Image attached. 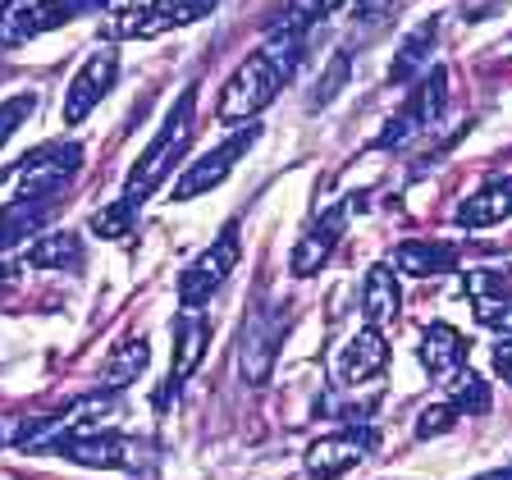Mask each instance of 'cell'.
I'll return each instance as SVG.
<instances>
[{
    "label": "cell",
    "mask_w": 512,
    "mask_h": 480,
    "mask_svg": "<svg viewBox=\"0 0 512 480\" xmlns=\"http://www.w3.org/2000/svg\"><path fill=\"white\" fill-rule=\"evenodd\" d=\"M78 165H83V142H51L37 156L19 165V192L14 197H32V202H64V188L74 183Z\"/></svg>",
    "instance_id": "7"
},
{
    "label": "cell",
    "mask_w": 512,
    "mask_h": 480,
    "mask_svg": "<svg viewBox=\"0 0 512 480\" xmlns=\"http://www.w3.org/2000/svg\"><path fill=\"white\" fill-rule=\"evenodd\" d=\"M256 138H261V124H243L234 133V138H224L220 147H211L206 156H197L183 170V179L174 183V202H192V197H202V192H211V188H220L229 174H234V165L247 156V147H256Z\"/></svg>",
    "instance_id": "10"
},
{
    "label": "cell",
    "mask_w": 512,
    "mask_h": 480,
    "mask_svg": "<svg viewBox=\"0 0 512 480\" xmlns=\"http://www.w3.org/2000/svg\"><path fill=\"white\" fill-rule=\"evenodd\" d=\"M444 403L453 407L458 416H485L490 412V384L480 380V375H471V371H458Z\"/></svg>",
    "instance_id": "26"
},
{
    "label": "cell",
    "mask_w": 512,
    "mask_h": 480,
    "mask_svg": "<svg viewBox=\"0 0 512 480\" xmlns=\"http://www.w3.org/2000/svg\"><path fill=\"white\" fill-rule=\"evenodd\" d=\"M238 256H243V247H238V224H229L220 238H215L211 247H206L197 261H188V270L179 275V302L188 311H202L206 302L220 293V284L229 275H234Z\"/></svg>",
    "instance_id": "8"
},
{
    "label": "cell",
    "mask_w": 512,
    "mask_h": 480,
    "mask_svg": "<svg viewBox=\"0 0 512 480\" xmlns=\"http://www.w3.org/2000/svg\"><path fill=\"white\" fill-rule=\"evenodd\" d=\"M403 275L412 279H430V275H453L458 270V247L439 243V238H407V243L394 247V261Z\"/></svg>",
    "instance_id": "17"
},
{
    "label": "cell",
    "mask_w": 512,
    "mask_h": 480,
    "mask_svg": "<svg viewBox=\"0 0 512 480\" xmlns=\"http://www.w3.org/2000/svg\"><path fill=\"white\" fill-rule=\"evenodd\" d=\"M192 119H197V87H183L179 101H174L170 115H165V124L156 128V138L133 160V170H128V179H124V192H119V206L142 211V202L170 179V170L183 160V147H188V138H192Z\"/></svg>",
    "instance_id": "2"
},
{
    "label": "cell",
    "mask_w": 512,
    "mask_h": 480,
    "mask_svg": "<svg viewBox=\"0 0 512 480\" xmlns=\"http://www.w3.org/2000/svg\"><path fill=\"white\" fill-rule=\"evenodd\" d=\"M375 444H380V430H371V426H348L339 435L316 439L307 448V476H320V480L343 476V471H352L357 462L371 458Z\"/></svg>",
    "instance_id": "12"
},
{
    "label": "cell",
    "mask_w": 512,
    "mask_h": 480,
    "mask_svg": "<svg viewBox=\"0 0 512 480\" xmlns=\"http://www.w3.org/2000/svg\"><path fill=\"white\" fill-rule=\"evenodd\" d=\"M133 220H138V211H128V206H106V211H96L92 215V234L101 238H124L128 229H133Z\"/></svg>",
    "instance_id": "29"
},
{
    "label": "cell",
    "mask_w": 512,
    "mask_h": 480,
    "mask_svg": "<svg viewBox=\"0 0 512 480\" xmlns=\"http://www.w3.org/2000/svg\"><path fill=\"white\" fill-rule=\"evenodd\" d=\"M142 448L138 439L128 435H106V430H83V435H60L42 448L55 458L74 462V467H92V471H142Z\"/></svg>",
    "instance_id": "5"
},
{
    "label": "cell",
    "mask_w": 512,
    "mask_h": 480,
    "mask_svg": "<svg viewBox=\"0 0 512 480\" xmlns=\"http://www.w3.org/2000/svg\"><path fill=\"white\" fill-rule=\"evenodd\" d=\"M343 0H284L275 14H270L266 28H288V32H311L320 19H330Z\"/></svg>",
    "instance_id": "25"
},
{
    "label": "cell",
    "mask_w": 512,
    "mask_h": 480,
    "mask_svg": "<svg viewBox=\"0 0 512 480\" xmlns=\"http://www.w3.org/2000/svg\"><path fill=\"white\" fill-rule=\"evenodd\" d=\"M115 78H119V51L115 46H101V51L87 55V60L78 64L69 92H64V124H83V119L106 101V92L115 87Z\"/></svg>",
    "instance_id": "11"
},
{
    "label": "cell",
    "mask_w": 512,
    "mask_h": 480,
    "mask_svg": "<svg viewBox=\"0 0 512 480\" xmlns=\"http://www.w3.org/2000/svg\"><path fill=\"white\" fill-rule=\"evenodd\" d=\"M174 334H179V339H174V366H170V380H165V389H160V407L170 403L183 384L197 375L206 348H211V325H206V316H179Z\"/></svg>",
    "instance_id": "15"
},
{
    "label": "cell",
    "mask_w": 512,
    "mask_h": 480,
    "mask_svg": "<svg viewBox=\"0 0 512 480\" xmlns=\"http://www.w3.org/2000/svg\"><path fill=\"white\" fill-rule=\"evenodd\" d=\"M398 307H403V288H398L394 266H389V261H375V266L366 270V284H362V316L380 330L384 320L398 316Z\"/></svg>",
    "instance_id": "20"
},
{
    "label": "cell",
    "mask_w": 512,
    "mask_h": 480,
    "mask_svg": "<svg viewBox=\"0 0 512 480\" xmlns=\"http://www.w3.org/2000/svg\"><path fill=\"white\" fill-rule=\"evenodd\" d=\"M220 0H147V5H124L119 14H110L101 23L106 37H119V42H147L156 32L183 28V23H197L215 10Z\"/></svg>",
    "instance_id": "4"
},
{
    "label": "cell",
    "mask_w": 512,
    "mask_h": 480,
    "mask_svg": "<svg viewBox=\"0 0 512 480\" xmlns=\"http://www.w3.org/2000/svg\"><path fill=\"white\" fill-rule=\"evenodd\" d=\"M32 270H78L83 266V238L74 229H55V234L32 238L28 256H23Z\"/></svg>",
    "instance_id": "23"
},
{
    "label": "cell",
    "mask_w": 512,
    "mask_h": 480,
    "mask_svg": "<svg viewBox=\"0 0 512 480\" xmlns=\"http://www.w3.org/2000/svg\"><path fill=\"white\" fill-rule=\"evenodd\" d=\"M343 5L352 10V19H380V14H389L403 0H343Z\"/></svg>",
    "instance_id": "31"
},
{
    "label": "cell",
    "mask_w": 512,
    "mask_h": 480,
    "mask_svg": "<svg viewBox=\"0 0 512 480\" xmlns=\"http://www.w3.org/2000/svg\"><path fill=\"white\" fill-rule=\"evenodd\" d=\"M416 357H421V366H426L430 375H444V380H453V375L462 371V362H467V339H462L453 325H426L421 330V343H416Z\"/></svg>",
    "instance_id": "18"
},
{
    "label": "cell",
    "mask_w": 512,
    "mask_h": 480,
    "mask_svg": "<svg viewBox=\"0 0 512 480\" xmlns=\"http://www.w3.org/2000/svg\"><path fill=\"white\" fill-rule=\"evenodd\" d=\"M512 215V179H494L485 188H476L471 197H462L453 220L462 229H490V224H503Z\"/></svg>",
    "instance_id": "19"
},
{
    "label": "cell",
    "mask_w": 512,
    "mask_h": 480,
    "mask_svg": "<svg viewBox=\"0 0 512 480\" xmlns=\"http://www.w3.org/2000/svg\"><path fill=\"white\" fill-rule=\"evenodd\" d=\"M14 284H19V266H14V261H0V293H14Z\"/></svg>",
    "instance_id": "34"
},
{
    "label": "cell",
    "mask_w": 512,
    "mask_h": 480,
    "mask_svg": "<svg viewBox=\"0 0 512 480\" xmlns=\"http://www.w3.org/2000/svg\"><path fill=\"white\" fill-rule=\"evenodd\" d=\"M10 5H19V0H0V10H10Z\"/></svg>",
    "instance_id": "36"
},
{
    "label": "cell",
    "mask_w": 512,
    "mask_h": 480,
    "mask_svg": "<svg viewBox=\"0 0 512 480\" xmlns=\"http://www.w3.org/2000/svg\"><path fill=\"white\" fill-rule=\"evenodd\" d=\"M348 69H352V55L339 51L330 60V69H325V78L316 83V96H311V106H325V101H334V96L343 92V83H348Z\"/></svg>",
    "instance_id": "28"
},
{
    "label": "cell",
    "mask_w": 512,
    "mask_h": 480,
    "mask_svg": "<svg viewBox=\"0 0 512 480\" xmlns=\"http://www.w3.org/2000/svg\"><path fill=\"white\" fill-rule=\"evenodd\" d=\"M453 421H458V412L448 403H430L421 407V416H416V439H435L444 435V430H453Z\"/></svg>",
    "instance_id": "30"
},
{
    "label": "cell",
    "mask_w": 512,
    "mask_h": 480,
    "mask_svg": "<svg viewBox=\"0 0 512 480\" xmlns=\"http://www.w3.org/2000/svg\"><path fill=\"white\" fill-rule=\"evenodd\" d=\"M101 5H110V0H19L10 10H0V46H23L42 32H55L101 10Z\"/></svg>",
    "instance_id": "6"
},
{
    "label": "cell",
    "mask_w": 512,
    "mask_h": 480,
    "mask_svg": "<svg viewBox=\"0 0 512 480\" xmlns=\"http://www.w3.org/2000/svg\"><path fill=\"white\" fill-rule=\"evenodd\" d=\"M55 211H60V202H32V197L5 202L0 206V252L23 243V238H37V229H42Z\"/></svg>",
    "instance_id": "22"
},
{
    "label": "cell",
    "mask_w": 512,
    "mask_h": 480,
    "mask_svg": "<svg viewBox=\"0 0 512 480\" xmlns=\"http://www.w3.org/2000/svg\"><path fill=\"white\" fill-rule=\"evenodd\" d=\"M389 371V339H384L375 325H362V330L348 339V348L339 352V362H334V375L339 384H366V380H380Z\"/></svg>",
    "instance_id": "14"
},
{
    "label": "cell",
    "mask_w": 512,
    "mask_h": 480,
    "mask_svg": "<svg viewBox=\"0 0 512 480\" xmlns=\"http://www.w3.org/2000/svg\"><path fill=\"white\" fill-rule=\"evenodd\" d=\"M467 293H471V311L485 330H499V334H512V288L499 270H471L467 279Z\"/></svg>",
    "instance_id": "16"
},
{
    "label": "cell",
    "mask_w": 512,
    "mask_h": 480,
    "mask_svg": "<svg viewBox=\"0 0 512 480\" xmlns=\"http://www.w3.org/2000/svg\"><path fill=\"white\" fill-rule=\"evenodd\" d=\"M37 110V96L32 92H19V96H10V101H0V151L10 147V138L23 128V119Z\"/></svg>",
    "instance_id": "27"
},
{
    "label": "cell",
    "mask_w": 512,
    "mask_h": 480,
    "mask_svg": "<svg viewBox=\"0 0 512 480\" xmlns=\"http://www.w3.org/2000/svg\"><path fill=\"white\" fill-rule=\"evenodd\" d=\"M494 371H499L503 384H512V334L503 343H494Z\"/></svg>",
    "instance_id": "33"
},
{
    "label": "cell",
    "mask_w": 512,
    "mask_h": 480,
    "mask_svg": "<svg viewBox=\"0 0 512 480\" xmlns=\"http://www.w3.org/2000/svg\"><path fill=\"white\" fill-rule=\"evenodd\" d=\"M435 37H439V14H430V19L416 23V28L407 32V42L398 46L394 64H389V83H394V87L412 83V78L430 64V55H435Z\"/></svg>",
    "instance_id": "21"
},
{
    "label": "cell",
    "mask_w": 512,
    "mask_h": 480,
    "mask_svg": "<svg viewBox=\"0 0 512 480\" xmlns=\"http://www.w3.org/2000/svg\"><path fill=\"white\" fill-rule=\"evenodd\" d=\"M444 106H448V69L439 64V69H426V78L412 87V96H407L403 106L389 115V124H384L380 138H375V147H380V151L407 147L416 133H426V128L439 124Z\"/></svg>",
    "instance_id": "3"
},
{
    "label": "cell",
    "mask_w": 512,
    "mask_h": 480,
    "mask_svg": "<svg viewBox=\"0 0 512 480\" xmlns=\"http://www.w3.org/2000/svg\"><path fill=\"white\" fill-rule=\"evenodd\" d=\"M302 37L307 32H288V28H270V37L238 64L234 74L224 78L220 87V124H252L261 110L275 101L288 87L293 69L302 64Z\"/></svg>",
    "instance_id": "1"
},
{
    "label": "cell",
    "mask_w": 512,
    "mask_h": 480,
    "mask_svg": "<svg viewBox=\"0 0 512 480\" xmlns=\"http://www.w3.org/2000/svg\"><path fill=\"white\" fill-rule=\"evenodd\" d=\"M284 325L288 311L284 307H252L243 325V339H238V371L247 384H266L275 371V357L284 348Z\"/></svg>",
    "instance_id": "9"
},
{
    "label": "cell",
    "mask_w": 512,
    "mask_h": 480,
    "mask_svg": "<svg viewBox=\"0 0 512 480\" xmlns=\"http://www.w3.org/2000/svg\"><path fill=\"white\" fill-rule=\"evenodd\" d=\"M476 480H512V471H490V476H476Z\"/></svg>",
    "instance_id": "35"
},
{
    "label": "cell",
    "mask_w": 512,
    "mask_h": 480,
    "mask_svg": "<svg viewBox=\"0 0 512 480\" xmlns=\"http://www.w3.org/2000/svg\"><path fill=\"white\" fill-rule=\"evenodd\" d=\"M147 362H151V348H147V339H138V334H128V339H119L115 348L106 352V371H101V380L110 384V389H124V384H133L142 371H147Z\"/></svg>",
    "instance_id": "24"
},
{
    "label": "cell",
    "mask_w": 512,
    "mask_h": 480,
    "mask_svg": "<svg viewBox=\"0 0 512 480\" xmlns=\"http://www.w3.org/2000/svg\"><path fill=\"white\" fill-rule=\"evenodd\" d=\"M19 439H23V416L0 412V448H19Z\"/></svg>",
    "instance_id": "32"
},
{
    "label": "cell",
    "mask_w": 512,
    "mask_h": 480,
    "mask_svg": "<svg viewBox=\"0 0 512 480\" xmlns=\"http://www.w3.org/2000/svg\"><path fill=\"white\" fill-rule=\"evenodd\" d=\"M348 215H352V202H334L330 211H320L316 220L307 224V234L298 238V247H293V261H288V270L298 279H311L325 261H330V252L339 247L343 229H348Z\"/></svg>",
    "instance_id": "13"
}]
</instances>
